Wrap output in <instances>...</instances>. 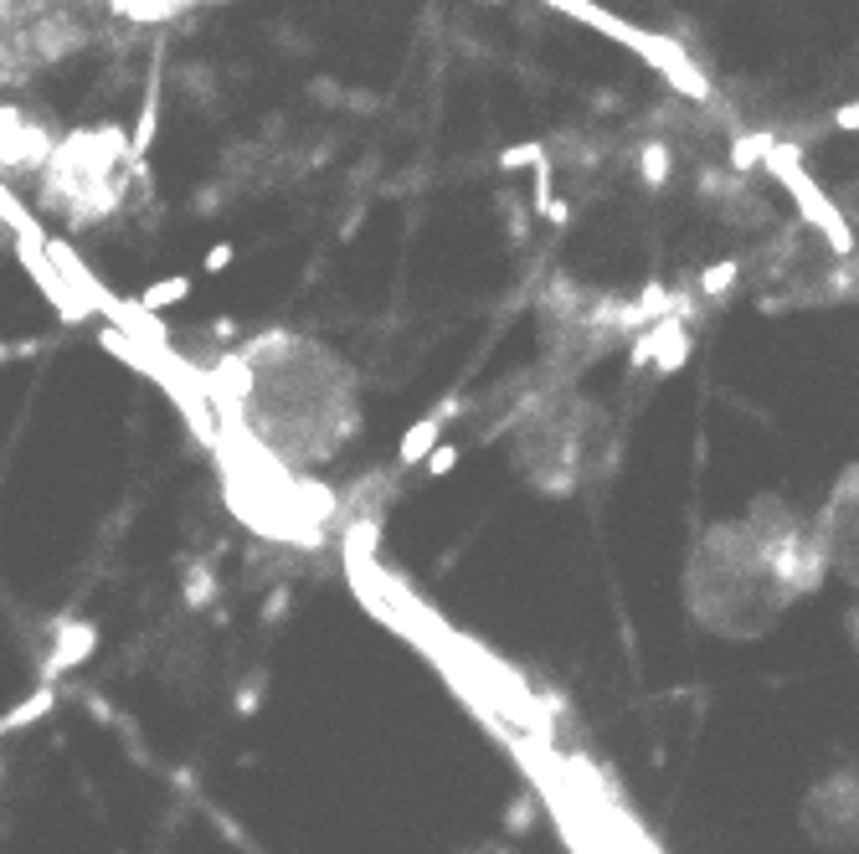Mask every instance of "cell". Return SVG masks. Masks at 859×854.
Returning <instances> with one entry per match:
<instances>
[{"label":"cell","instance_id":"cell-7","mask_svg":"<svg viewBox=\"0 0 859 854\" xmlns=\"http://www.w3.org/2000/svg\"><path fill=\"white\" fill-rule=\"evenodd\" d=\"M469 854H509L505 844H479V850H469Z\"/></svg>","mask_w":859,"mask_h":854},{"label":"cell","instance_id":"cell-2","mask_svg":"<svg viewBox=\"0 0 859 854\" xmlns=\"http://www.w3.org/2000/svg\"><path fill=\"white\" fill-rule=\"evenodd\" d=\"M824 561V525H809L788 504H757L752 515L706 531L695 546L690 613L715 634L752 638L818 587Z\"/></svg>","mask_w":859,"mask_h":854},{"label":"cell","instance_id":"cell-3","mask_svg":"<svg viewBox=\"0 0 859 854\" xmlns=\"http://www.w3.org/2000/svg\"><path fill=\"white\" fill-rule=\"evenodd\" d=\"M114 21L108 0H0V78L26 83L68 62Z\"/></svg>","mask_w":859,"mask_h":854},{"label":"cell","instance_id":"cell-5","mask_svg":"<svg viewBox=\"0 0 859 854\" xmlns=\"http://www.w3.org/2000/svg\"><path fill=\"white\" fill-rule=\"evenodd\" d=\"M114 5V21H139V26H154V21H175V16H191L202 11L211 0H108Z\"/></svg>","mask_w":859,"mask_h":854},{"label":"cell","instance_id":"cell-4","mask_svg":"<svg viewBox=\"0 0 859 854\" xmlns=\"http://www.w3.org/2000/svg\"><path fill=\"white\" fill-rule=\"evenodd\" d=\"M36 170L47 175V202L68 221L114 217V206L124 202V181H129L124 139L99 135V129L36 150Z\"/></svg>","mask_w":859,"mask_h":854},{"label":"cell","instance_id":"cell-1","mask_svg":"<svg viewBox=\"0 0 859 854\" xmlns=\"http://www.w3.org/2000/svg\"><path fill=\"white\" fill-rule=\"evenodd\" d=\"M221 412L237 422L273 479L335 464L360 433V386L330 345L309 335H257L221 366Z\"/></svg>","mask_w":859,"mask_h":854},{"label":"cell","instance_id":"cell-6","mask_svg":"<svg viewBox=\"0 0 859 854\" xmlns=\"http://www.w3.org/2000/svg\"><path fill=\"white\" fill-rule=\"evenodd\" d=\"M51 710V690H42V695H32V701H21L11 716H0V737H11V731H21L26 720H42Z\"/></svg>","mask_w":859,"mask_h":854}]
</instances>
